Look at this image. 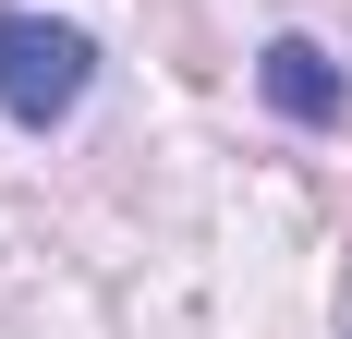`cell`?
<instances>
[{"mask_svg": "<svg viewBox=\"0 0 352 339\" xmlns=\"http://www.w3.org/2000/svg\"><path fill=\"white\" fill-rule=\"evenodd\" d=\"M85 85H98V36L85 25H61V12H0V121L49 134V121L85 109Z\"/></svg>", "mask_w": 352, "mask_h": 339, "instance_id": "6da1fadb", "label": "cell"}, {"mask_svg": "<svg viewBox=\"0 0 352 339\" xmlns=\"http://www.w3.org/2000/svg\"><path fill=\"white\" fill-rule=\"evenodd\" d=\"M255 85H267V109L304 121V134H340V109H352L340 61H328L316 36H267V49H255Z\"/></svg>", "mask_w": 352, "mask_h": 339, "instance_id": "7a4b0ae2", "label": "cell"}]
</instances>
